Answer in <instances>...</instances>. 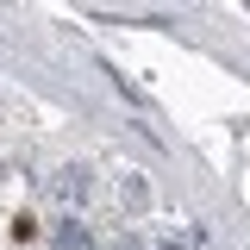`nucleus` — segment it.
<instances>
[{"label": "nucleus", "mask_w": 250, "mask_h": 250, "mask_svg": "<svg viewBox=\"0 0 250 250\" xmlns=\"http://www.w3.org/2000/svg\"><path fill=\"white\" fill-rule=\"evenodd\" d=\"M57 250H94L82 225H57Z\"/></svg>", "instance_id": "f03ea898"}, {"label": "nucleus", "mask_w": 250, "mask_h": 250, "mask_svg": "<svg viewBox=\"0 0 250 250\" xmlns=\"http://www.w3.org/2000/svg\"><path fill=\"white\" fill-rule=\"evenodd\" d=\"M106 250H144V238H131V231H125V238H113Z\"/></svg>", "instance_id": "7ed1b4c3"}, {"label": "nucleus", "mask_w": 250, "mask_h": 250, "mask_svg": "<svg viewBox=\"0 0 250 250\" xmlns=\"http://www.w3.org/2000/svg\"><path fill=\"white\" fill-rule=\"evenodd\" d=\"M88 194V169H62L57 175V200H82Z\"/></svg>", "instance_id": "f257e3e1"}]
</instances>
